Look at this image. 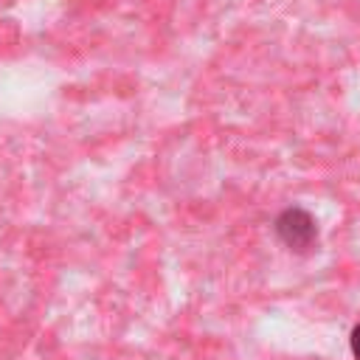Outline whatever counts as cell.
I'll list each match as a JSON object with an SVG mask.
<instances>
[{
  "label": "cell",
  "instance_id": "obj_1",
  "mask_svg": "<svg viewBox=\"0 0 360 360\" xmlns=\"http://www.w3.org/2000/svg\"><path fill=\"white\" fill-rule=\"evenodd\" d=\"M276 236L295 253H309L318 245V222L307 208H284L276 217Z\"/></svg>",
  "mask_w": 360,
  "mask_h": 360
},
{
  "label": "cell",
  "instance_id": "obj_2",
  "mask_svg": "<svg viewBox=\"0 0 360 360\" xmlns=\"http://www.w3.org/2000/svg\"><path fill=\"white\" fill-rule=\"evenodd\" d=\"M349 343H352V354H354V360H360V323L352 329V338H349Z\"/></svg>",
  "mask_w": 360,
  "mask_h": 360
}]
</instances>
